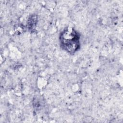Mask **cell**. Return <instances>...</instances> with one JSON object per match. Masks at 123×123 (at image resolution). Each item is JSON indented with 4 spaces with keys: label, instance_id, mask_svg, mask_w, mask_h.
I'll return each mask as SVG.
<instances>
[{
    "label": "cell",
    "instance_id": "1",
    "mask_svg": "<svg viewBox=\"0 0 123 123\" xmlns=\"http://www.w3.org/2000/svg\"><path fill=\"white\" fill-rule=\"evenodd\" d=\"M62 47L70 53L75 52L80 47V36L74 29H65L60 36Z\"/></svg>",
    "mask_w": 123,
    "mask_h": 123
}]
</instances>
